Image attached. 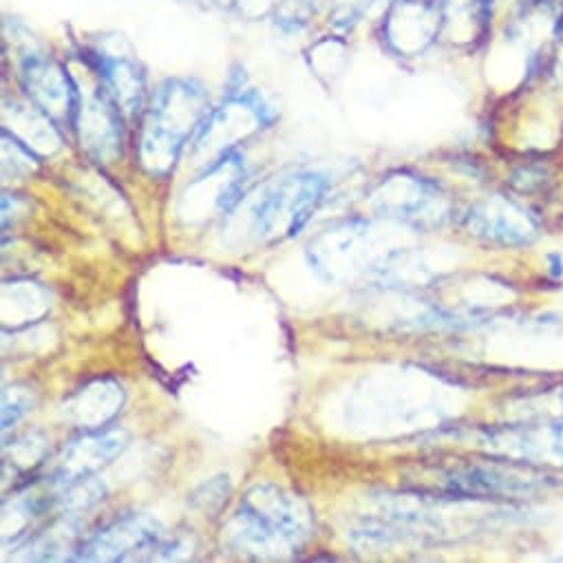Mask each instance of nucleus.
<instances>
[{"label":"nucleus","mask_w":563,"mask_h":563,"mask_svg":"<svg viewBox=\"0 0 563 563\" xmlns=\"http://www.w3.org/2000/svg\"><path fill=\"white\" fill-rule=\"evenodd\" d=\"M312 532V512L297 495L272 486H252L223 530L225 545L247 559H288Z\"/></svg>","instance_id":"nucleus-1"},{"label":"nucleus","mask_w":563,"mask_h":563,"mask_svg":"<svg viewBox=\"0 0 563 563\" xmlns=\"http://www.w3.org/2000/svg\"><path fill=\"white\" fill-rule=\"evenodd\" d=\"M328 179L319 173H284L243 195L230 212L239 236L247 243H276L299 234L321 206Z\"/></svg>","instance_id":"nucleus-2"},{"label":"nucleus","mask_w":563,"mask_h":563,"mask_svg":"<svg viewBox=\"0 0 563 563\" xmlns=\"http://www.w3.org/2000/svg\"><path fill=\"white\" fill-rule=\"evenodd\" d=\"M563 488L561 473L479 453V460L460 462L440 473L438 497L455 501L528 504Z\"/></svg>","instance_id":"nucleus-3"},{"label":"nucleus","mask_w":563,"mask_h":563,"mask_svg":"<svg viewBox=\"0 0 563 563\" xmlns=\"http://www.w3.org/2000/svg\"><path fill=\"white\" fill-rule=\"evenodd\" d=\"M206 91L192 80H166L153 96L140 133V162L155 175H168L188 140L208 118Z\"/></svg>","instance_id":"nucleus-4"},{"label":"nucleus","mask_w":563,"mask_h":563,"mask_svg":"<svg viewBox=\"0 0 563 563\" xmlns=\"http://www.w3.org/2000/svg\"><path fill=\"white\" fill-rule=\"evenodd\" d=\"M369 206L376 214L405 223L416 232H433L453 221L457 206L451 192L435 179L400 170L383 179Z\"/></svg>","instance_id":"nucleus-5"},{"label":"nucleus","mask_w":563,"mask_h":563,"mask_svg":"<svg viewBox=\"0 0 563 563\" xmlns=\"http://www.w3.org/2000/svg\"><path fill=\"white\" fill-rule=\"evenodd\" d=\"M462 228L477 241L501 250H526L543 236V219L528 199L490 195L462 212Z\"/></svg>","instance_id":"nucleus-6"},{"label":"nucleus","mask_w":563,"mask_h":563,"mask_svg":"<svg viewBox=\"0 0 563 563\" xmlns=\"http://www.w3.org/2000/svg\"><path fill=\"white\" fill-rule=\"evenodd\" d=\"M477 451L545 471H563V418L512 420L477 431Z\"/></svg>","instance_id":"nucleus-7"},{"label":"nucleus","mask_w":563,"mask_h":563,"mask_svg":"<svg viewBox=\"0 0 563 563\" xmlns=\"http://www.w3.org/2000/svg\"><path fill=\"white\" fill-rule=\"evenodd\" d=\"M168 532L151 515H126L80 541L74 561H146L157 559Z\"/></svg>","instance_id":"nucleus-8"},{"label":"nucleus","mask_w":563,"mask_h":563,"mask_svg":"<svg viewBox=\"0 0 563 563\" xmlns=\"http://www.w3.org/2000/svg\"><path fill=\"white\" fill-rule=\"evenodd\" d=\"M21 80L38 113L47 115L54 124H76L80 96L69 71L47 58L34 56L25 60Z\"/></svg>","instance_id":"nucleus-9"},{"label":"nucleus","mask_w":563,"mask_h":563,"mask_svg":"<svg viewBox=\"0 0 563 563\" xmlns=\"http://www.w3.org/2000/svg\"><path fill=\"white\" fill-rule=\"evenodd\" d=\"M129 444V433L122 429H98L85 431L80 438L69 442L56 460L49 477L60 486L96 477L107 464H111Z\"/></svg>","instance_id":"nucleus-10"},{"label":"nucleus","mask_w":563,"mask_h":563,"mask_svg":"<svg viewBox=\"0 0 563 563\" xmlns=\"http://www.w3.org/2000/svg\"><path fill=\"white\" fill-rule=\"evenodd\" d=\"M78 113L74 129L80 135L82 146L100 162H111L118 157L122 146V113L111 100L107 87L98 85L96 93L82 96L78 89Z\"/></svg>","instance_id":"nucleus-11"},{"label":"nucleus","mask_w":563,"mask_h":563,"mask_svg":"<svg viewBox=\"0 0 563 563\" xmlns=\"http://www.w3.org/2000/svg\"><path fill=\"white\" fill-rule=\"evenodd\" d=\"M444 0H398L387 19V41L402 56L424 52L442 25Z\"/></svg>","instance_id":"nucleus-12"},{"label":"nucleus","mask_w":563,"mask_h":563,"mask_svg":"<svg viewBox=\"0 0 563 563\" xmlns=\"http://www.w3.org/2000/svg\"><path fill=\"white\" fill-rule=\"evenodd\" d=\"M124 389L113 378H98L87 383L65 402V418L82 429L98 431L104 429L122 409Z\"/></svg>","instance_id":"nucleus-13"},{"label":"nucleus","mask_w":563,"mask_h":563,"mask_svg":"<svg viewBox=\"0 0 563 563\" xmlns=\"http://www.w3.org/2000/svg\"><path fill=\"white\" fill-rule=\"evenodd\" d=\"M98 71L120 113L133 118L140 111L144 98V78L137 67L124 58H100Z\"/></svg>","instance_id":"nucleus-14"},{"label":"nucleus","mask_w":563,"mask_h":563,"mask_svg":"<svg viewBox=\"0 0 563 563\" xmlns=\"http://www.w3.org/2000/svg\"><path fill=\"white\" fill-rule=\"evenodd\" d=\"M78 526L74 515L67 512L63 519L54 521L49 528L30 537L23 543V559L27 561H74L78 550Z\"/></svg>","instance_id":"nucleus-15"},{"label":"nucleus","mask_w":563,"mask_h":563,"mask_svg":"<svg viewBox=\"0 0 563 563\" xmlns=\"http://www.w3.org/2000/svg\"><path fill=\"white\" fill-rule=\"evenodd\" d=\"M47 457V442L38 433H27L23 438H16L12 444H5V457L3 468L5 477L16 475L25 477L34 473Z\"/></svg>","instance_id":"nucleus-16"},{"label":"nucleus","mask_w":563,"mask_h":563,"mask_svg":"<svg viewBox=\"0 0 563 563\" xmlns=\"http://www.w3.org/2000/svg\"><path fill=\"white\" fill-rule=\"evenodd\" d=\"M552 184H554L552 168L548 164H537V162H528V164L517 166L510 173V179H508L510 190L517 197H523L528 201L548 195Z\"/></svg>","instance_id":"nucleus-17"},{"label":"nucleus","mask_w":563,"mask_h":563,"mask_svg":"<svg viewBox=\"0 0 563 563\" xmlns=\"http://www.w3.org/2000/svg\"><path fill=\"white\" fill-rule=\"evenodd\" d=\"M230 490H232V484H230L228 475H219V477H212V479L203 482L199 488H195L192 495H190V504L199 512H203L206 517L208 515L212 517L223 508V504L228 501Z\"/></svg>","instance_id":"nucleus-18"},{"label":"nucleus","mask_w":563,"mask_h":563,"mask_svg":"<svg viewBox=\"0 0 563 563\" xmlns=\"http://www.w3.org/2000/svg\"><path fill=\"white\" fill-rule=\"evenodd\" d=\"M36 405V394L27 385H10L3 389V431L19 424Z\"/></svg>","instance_id":"nucleus-19"},{"label":"nucleus","mask_w":563,"mask_h":563,"mask_svg":"<svg viewBox=\"0 0 563 563\" xmlns=\"http://www.w3.org/2000/svg\"><path fill=\"white\" fill-rule=\"evenodd\" d=\"M543 265H545V276L554 284L563 280V254L559 250H552L543 256Z\"/></svg>","instance_id":"nucleus-20"},{"label":"nucleus","mask_w":563,"mask_h":563,"mask_svg":"<svg viewBox=\"0 0 563 563\" xmlns=\"http://www.w3.org/2000/svg\"><path fill=\"white\" fill-rule=\"evenodd\" d=\"M550 561H554V563H563V552H559V554L550 556Z\"/></svg>","instance_id":"nucleus-21"}]
</instances>
